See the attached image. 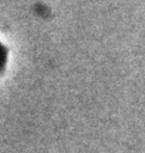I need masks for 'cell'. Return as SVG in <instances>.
Here are the masks:
<instances>
[{
  "label": "cell",
  "instance_id": "cell-1",
  "mask_svg": "<svg viewBox=\"0 0 145 153\" xmlns=\"http://www.w3.org/2000/svg\"><path fill=\"white\" fill-rule=\"evenodd\" d=\"M5 61H6V53H5L4 47L0 44V69L5 66Z\"/></svg>",
  "mask_w": 145,
  "mask_h": 153
}]
</instances>
